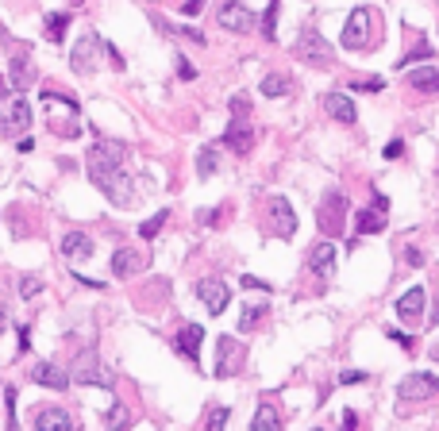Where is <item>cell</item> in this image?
<instances>
[{
    "instance_id": "obj_11",
    "label": "cell",
    "mask_w": 439,
    "mask_h": 431,
    "mask_svg": "<svg viewBox=\"0 0 439 431\" xmlns=\"http://www.w3.org/2000/svg\"><path fill=\"white\" fill-rule=\"evenodd\" d=\"M308 270L316 274V278H336V243L331 239H324V243H316L312 247V255H308Z\"/></svg>"
},
{
    "instance_id": "obj_36",
    "label": "cell",
    "mask_w": 439,
    "mask_h": 431,
    "mask_svg": "<svg viewBox=\"0 0 439 431\" xmlns=\"http://www.w3.org/2000/svg\"><path fill=\"white\" fill-rule=\"evenodd\" d=\"M359 381H366V370H343L339 373V385H359Z\"/></svg>"
},
{
    "instance_id": "obj_17",
    "label": "cell",
    "mask_w": 439,
    "mask_h": 431,
    "mask_svg": "<svg viewBox=\"0 0 439 431\" xmlns=\"http://www.w3.org/2000/svg\"><path fill=\"white\" fill-rule=\"evenodd\" d=\"M424 304H428V292L420 289V285H412L409 292H405V297H397V316H401V320H420V312H424Z\"/></svg>"
},
{
    "instance_id": "obj_38",
    "label": "cell",
    "mask_w": 439,
    "mask_h": 431,
    "mask_svg": "<svg viewBox=\"0 0 439 431\" xmlns=\"http://www.w3.org/2000/svg\"><path fill=\"white\" fill-rule=\"evenodd\" d=\"M243 289H262V292H270L274 285H270V281H262V278H255V274H247V278H243Z\"/></svg>"
},
{
    "instance_id": "obj_28",
    "label": "cell",
    "mask_w": 439,
    "mask_h": 431,
    "mask_svg": "<svg viewBox=\"0 0 439 431\" xmlns=\"http://www.w3.org/2000/svg\"><path fill=\"white\" fill-rule=\"evenodd\" d=\"M278 12H281V4L270 0V4H266V15H262V39H278Z\"/></svg>"
},
{
    "instance_id": "obj_1",
    "label": "cell",
    "mask_w": 439,
    "mask_h": 431,
    "mask_svg": "<svg viewBox=\"0 0 439 431\" xmlns=\"http://www.w3.org/2000/svg\"><path fill=\"white\" fill-rule=\"evenodd\" d=\"M124 143L116 139H96L89 146V177L93 185L112 200V205H135V189H132V177L124 174Z\"/></svg>"
},
{
    "instance_id": "obj_7",
    "label": "cell",
    "mask_w": 439,
    "mask_h": 431,
    "mask_svg": "<svg viewBox=\"0 0 439 431\" xmlns=\"http://www.w3.org/2000/svg\"><path fill=\"white\" fill-rule=\"evenodd\" d=\"M343 224H347V197L339 189H331L320 205V227H324V235H339Z\"/></svg>"
},
{
    "instance_id": "obj_4",
    "label": "cell",
    "mask_w": 439,
    "mask_h": 431,
    "mask_svg": "<svg viewBox=\"0 0 439 431\" xmlns=\"http://www.w3.org/2000/svg\"><path fill=\"white\" fill-rule=\"evenodd\" d=\"M439 389V378L428 370H416L409 378H401L397 385V401H409V404H420V401H432V393Z\"/></svg>"
},
{
    "instance_id": "obj_16",
    "label": "cell",
    "mask_w": 439,
    "mask_h": 431,
    "mask_svg": "<svg viewBox=\"0 0 439 431\" xmlns=\"http://www.w3.org/2000/svg\"><path fill=\"white\" fill-rule=\"evenodd\" d=\"M23 127H31V101L12 93V101H8V135L23 131Z\"/></svg>"
},
{
    "instance_id": "obj_33",
    "label": "cell",
    "mask_w": 439,
    "mask_h": 431,
    "mask_svg": "<svg viewBox=\"0 0 439 431\" xmlns=\"http://www.w3.org/2000/svg\"><path fill=\"white\" fill-rule=\"evenodd\" d=\"M355 93H381V89H386V81L381 77H370V81H355Z\"/></svg>"
},
{
    "instance_id": "obj_30",
    "label": "cell",
    "mask_w": 439,
    "mask_h": 431,
    "mask_svg": "<svg viewBox=\"0 0 439 431\" xmlns=\"http://www.w3.org/2000/svg\"><path fill=\"white\" fill-rule=\"evenodd\" d=\"M197 174H201V177H212V174H216V146H201V154H197Z\"/></svg>"
},
{
    "instance_id": "obj_22",
    "label": "cell",
    "mask_w": 439,
    "mask_h": 431,
    "mask_svg": "<svg viewBox=\"0 0 439 431\" xmlns=\"http://www.w3.org/2000/svg\"><path fill=\"white\" fill-rule=\"evenodd\" d=\"M355 227H359V235H378V231H386V208H362L359 212V219H355Z\"/></svg>"
},
{
    "instance_id": "obj_43",
    "label": "cell",
    "mask_w": 439,
    "mask_h": 431,
    "mask_svg": "<svg viewBox=\"0 0 439 431\" xmlns=\"http://www.w3.org/2000/svg\"><path fill=\"white\" fill-rule=\"evenodd\" d=\"M31 347V328H20V354Z\"/></svg>"
},
{
    "instance_id": "obj_27",
    "label": "cell",
    "mask_w": 439,
    "mask_h": 431,
    "mask_svg": "<svg viewBox=\"0 0 439 431\" xmlns=\"http://www.w3.org/2000/svg\"><path fill=\"white\" fill-rule=\"evenodd\" d=\"M66 27H70V12H51L46 15V39H51V43H62Z\"/></svg>"
},
{
    "instance_id": "obj_12",
    "label": "cell",
    "mask_w": 439,
    "mask_h": 431,
    "mask_svg": "<svg viewBox=\"0 0 439 431\" xmlns=\"http://www.w3.org/2000/svg\"><path fill=\"white\" fill-rule=\"evenodd\" d=\"M239 359H243V347L235 343L231 335H220L216 339V373H220V378H231Z\"/></svg>"
},
{
    "instance_id": "obj_20",
    "label": "cell",
    "mask_w": 439,
    "mask_h": 431,
    "mask_svg": "<svg viewBox=\"0 0 439 431\" xmlns=\"http://www.w3.org/2000/svg\"><path fill=\"white\" fill-rule=\"evenodd\" d=\"M70 427H73V420L62 409H43L35 416V431H70Z\"/></svg>"
},
{
    "instance_id": "obj_21",
    "label": "cell",
    "mask_w": 439,
    "mask_h": 431,
    "mask_svg": "<svg viewBox=\"0 0 439 431\" xmlns=\"http://www.w3.org/2000/svg\"><path fill=\"white\" fill-rule=\"evenodd\" d=\"M8 81H12V89H31V81H35V66H31V58H12L8 62Z\"/></svg>"
},
{
    "instance_id": "obj_45",
    "label": "cell",
    "mask_w": 439,
    "mask_h": 431,
    "mask_svg": "<svg viewBox=\"0 0 439 431\" xmlns=\"http://www.w3.org/2000/svg\"><path fill=\"white\" fill-rule=\"evenodd\" d=\"M15 146H20V154H31V150H35V139H20Z\"/></svg>"
},
{
    "instance_id": "obj_10",
    "label": "cell",
    "mask_w": 439,
    "mask_h": 431,
    "mask_svg": "<svg viewBox=\"0 0 439 431\" xmlns=\"http://www.w3.org/2000/svg\"><path fill=\"white\" fill-rule=\"evenodd\" d=\"M201 339H205V328H201V323H185L174 335V351L185 354L193 366H201Z\"/></svg>"
},
{
    "instance_id": "obj_23",
    "label": "cell",
    "mask_w": 439,
    "mask_h": 431,
    "mask_svg": "<svg viewBox=\"0 0 439 431\" xmlns=\"http://www.w3.org/2000/svg\"><path fill=\"white\" fill-rule=\"evenodd\" d=\"M93 51H96V35H85L77 46H73V58H70V62H73V70H77L81 77L93 70V62H89V58H93Z\"/></svg>"
},
{
    "instance_id": "obj_35",
    "label": "cell",
    "mask_w": 439,
    "mask_h": 431,
    "mask_svg": "<svg viewBox=\"0 0 439 431\" xmlns=\"http://www.w3.org/2000/svg\"><path fill=\"white\" fill-rule=\"evenodd\" d=\"M39 289H43V281H39V278H23V281H20V297H27V300L35 297Z\"/></svg>"
},
{
    "instance_id": "obj_19",
    "label": "cell",
    "mask_w": 439,
    "mask_h": 431,
    "mask_svg": "<svg viewBox=\"0 0 439 431\" xmlns=\"http://www.w3.org/2000/svg\"><path fill=\"white\" fill-rule=\"evenodd\" d=\"M143 255H135V250H116V255H112V274H116V278H132V274H139L143 270Z\"/></svg>"
},
{
    "instance_id": "obj_3",
    "label": "cell",
    "mask_w": 439,
    "mask_h": 431,
    "mask_svg": "<svg viewBox=\"0 0 439 431\" xmlns=\"http://www.w3.org/2000/svg\"><path fill=\"white\" fill-rule=\"evenodd\" d=\"M374 12L370 8H355L351 15H347V27H343V46L347 51H366V46H374Z\"/></svg>"
},
{
    "instance_id": "obj_6",
    "label": "cell",
    "mask_w": 439,
    "mask_h": 431,
    "mask_svg": "<svg viewBox=\"0 0 439 431\" xmlns=\"http://www.w3.org/2000/svg\"><path fill=\"white\" fill-rule=\"evenodd\" d=\"M73 381H77V385L112 389V373L101 370V359H96V351H81V354H77V362H73Z\"/></svg>"
},
{
    "instance_id": "obj_25",
    "label": "cell",
    "mask_w": 439,
    "mask_h": 431,
    "mask_svg": "<svg viewBox=\"0 0 439 431\" xmlns=\"http://www.w3.org/2000/svg\"><path fill=\"white\" fill-rule=\"evenodd\" d=\"M409 85L420 89V93H435V89H439V70H435V66L412 70V73H409Z\"/></svg>"
},
{
    "instance_id": "obj_18",
    "label": "cell",
    "mask_w": 439,
    "mask_h": 431,
    "mask_svg": "<svg viewBox=\"0 0 439 431\" xmlns=\"http://www.w3.org/2000/svg\"><path fill=\"white\" fill-rule=\"evenodd\" d=\"M270 216H274V227H278L281 239H293V231H297V219H293V208L286 197H274L270 200Z\"/></svg>"
},
{
    "instance_id": "obj_5",
    "label": "cell",
    "mask_w": 439,
    "mask_h": 431,
    "mask_svg": "<svg viewBox=\"0 0 439 431\" xmlns=\"http://www.w3.org/2000/svg\"><path fill=\"white\" fill-rule=\"evenodd\" d=\"M216 23L224 31H231V35H247V31L255 27V12H250L243 0H224V4L216 8Z\"/></svg>"
},
{
    "instance_id": "obj_32",
    "label": "cell",
    "mask_w": 439,
    "mask_h": 431,
    "mask_svg": "<svg viewBox=\"0 0 439 431\" xmlns=\"http://www.w3.org/2000/svg\"><path fill=\"white\" fill-rule=\"evenodd\" d=\"M420 58H432V46H428V43H420L416 51H409V54H405V58L397 62V70H401V66H412V62H420Z\"/></svg>"
},
{
    "instance_id": "obj_13",
    "label": "cell",
    "mask_w": 439,
    "mask_h": 431,
    "mask_svg": "<svg viewBox=\"0 0 439 431\" xmlns=\"http://www.w3.org/2000/svg\"><path fill=\"white\" fill-rule=\"evenodd\" d=\"M324 108H328V116L336 120V124H343V127H351L355 116H359V112H355V101L347 93H339V89L324 96Z\"/></svg>"
},
{
    "instance_id": "obj_39",
    "label": "cell",
    "mask_w": 439,
    "mask_h": 431,
    "mask_svg": "<svg viewBox=\"0 0 439 431\" xmlns=\"http://www.w3.org/2000/svg\"><path fill=\"white\" fill-rule=\"evenodd\" d=\"M389 339H393L401 351H412V335H405V331H389Z\"/></svg>"
},
{
    "instance_id": "obj_42",
    "label": "cell",
    "mask_w": 439,
    "mask_h": 431,
    "mask_svg": "<svg viewBox=\"0 0 439 431\" xmlns=\"http://www.w3.org/2000/svg\"><path fill=\"white\" fill-rule=\"evenodd\" d=\"M405 258H409V262H412V266H424V255H420V250H416V247H409V250H405Z\"/></svg>"
},
{
    "instance_id": "obj_40",
    "label": "cell",
    "mask_w": 439,
    "mask_h": 431,
    "mask_svg": "<svg viewBox=\"0 0 439 431\" xmlns=\"http://www.w3.org/2000/svg\"><path fill=\"white\" fill-rule=\"evenodd\" d=\"M177 77L193 81V77H197V70H193V66H189V62H185V58H177Z\"/></svg>"
},
{
    "instance_id": "obj_9",
    "label": "cell",
    "mask_w": 439,
    "mask_h": 431,
    "mask_svg": "<svg viewBox=\"0 0 439 431\" xmlns=\"http://www.w3.org/2000/svg\"><path fill=\"white\" fill-rule=\"evenodd\" d=\"M197 297L205 300V308H208L212 316H220L227 304H231V289H227L220 278H201V281H197Z\"/></svg>"
},
{
    "instance_id": "obj_44",
    "label": "cell",
    "mask_w": 439,
    "mask_h": 431,
    "mask_svg": "<svg viewBox=\"0 0 439 431\" xmlns=\"http://www.w3.org/2000/svg\"><path fill=\"white\" fill-rule=\"evenodd\" d=\"M201 8H205V0H189V4H185V8H182V12H185V15H197V12H201Z\"/></svg>"
},
{
    "instance_id": "obj_41",
    "label": "cell",
    "mask_w": 439,
    "mask_h": 431,
    "mask_svg": "<svg viewBox=\"0 0 439 431\" xmlns=\"http://www.w3.org/2000/svg\"><path fill=\"white\" fill-rule=\"evenodd\" d=\"M401 154H405V143L401 139H393V143L386 146V158H401Z\"/></svg>"
},
{
    "instance_id": "obj_31",
    "label": "cell",
    "mask_w": 439,
    "mask_h": 431,
    "mask_svg": "<svg viewBox=\"0 0 439 431\" xmlns=\"http://www.w3.org/2000/svg\"><path fill=\"white\" fill-rule=\"evenodd\" d=\"M166 208H162V212H154V219H146V224H139V235H143V239H154V235H158L162 231V224H166Z\"/></svg>"
},
{
    "instance_id": "obj_26",
    "label": "cell",
    "mask_w": 439,
    "mask_h": 431,
    "mask_svg": "<svg viewBox=\"0 0 439 431\" xmlns=\"http://www.w3.org/2000/svg\"><path fill=\"white\" fill-rule=\"evenodd\" d=\"M250 427H255V431L281 427V416H278V409H274L270 401H262V404H258V412H255V420H250Z\"/></svg>"
},
{
    "instance_id": "obj_8",
    "label": "cell",
    "mask_w": 439,
    "mask_h": 431,
    "mask_svg": "<svg viewBox=\"0 0 439 431\" xmlns=\"http://www.w3.org/2000/svg\"><path fill=\"white\" fill-rule=\"evenodd\" d=\"M297 54H300L305 62L328 66V62H331V54H336V51H331V43L320 35V31H312V27H308V31H300V39H297Z\"/></svg>"
},
{
    "instance_id": "obj_37",
    "label": "cell",
    "mask_w": 439,
    "mask_h": 431,
    "mask_svg": "<svg viewBox=\"0 0 439 431\" xmlns=\"http://www.w3.org/2000/svg\"><path fill=\"white\" fill-rule=\"evenodd\" d=\"M227 416H231V412H227V409H216L212 416H208V431H220V427L227 424Z\"/></svg>"
},
{
    "instance_id": "obj_2",
    "label": "cell",
    "mask_w": 439,
    "mask_h": 431,
    "mask_svg": "<svg viewBox=\"0 0 439 431\" xmlns=\"http://www.w3.org/2000/svg\"><path fill=\"white\" fill-rule=\"evenodd\" d=\"M250 108H247V101L243 96H231V124H227V135H224V143L231 146L235 154H247L250 150V143H255V131H250Z\"/></svg>"
},
{
    "instance_id": "obj_14",
    "label": "cell",
    "mask_w": 439,
    "mask_h": 431,
    "mask_svg": "<svg viewBox=\"0 0 439 431\" xmlns=\"http://www.w3.org/2000/svg\"><path fill=\"white\" fill-rule=\"evenodd\" d=\"M70 378H73V373L58 370L54 362H35V366H31V381H35V385H46V389H58V393L70 385Z\"/></svg>"
},
{
    "instance_id": "obj_34",
    "label": "cell",
    "mask_w": 439,
    "mask_h": 431,
    "mask_svg": "<svg viewBox=\"0 0 439 431\" xmlns=\"http://www.w3.org/2000/svg\"><path fill=\"white\" fill-rule=\"evenodd\" d=\"M4 397H8V431L15 427V385H4Z\"/></svg>"
},
{
    "instance_id": "obj_29",
    "label": "cell",
    "mask_w": 439,
    "mask_h": 431,
    "mask_svg": "<svg viewBox=\"0 0 439 431\" xmlns=\"http://www.w3.org/2000/svg\"><path fill=\"white\" fill-rule=\"evenodd\" d=\"M262 316H266V304H247V308H243V316H239V331L258 328V323H262Z\"/></svg>"
},
{
    "instance_id": "obj_24",
    "label": "cell",
    "mask_w": 439,
    "mask_h": 431,
    "mask_svg": "<svg viewBox=\"0 0 439 431\" xmlns=\"http://www.w3.org/2000/svg\"><path fill=\"white\" fill-rule=\"evenodd\" d=\"M293 89H297V81H293L289 73H266L262 77V93L266 96H289Z\"/></svg>"
},
{
    "instance_id": "obj_15",
    "label": "cell",
    "mask_w": 439,
    "mask_h": 431,
    "mask_svg": "<svg viewBox=\"0 0 439 431\" xmlns=\"http://www.w3.org/2000/svg\"><path fill=\"white\" fill-rule=\"evenodd\" d=\"M62 258H70V262H81V258H93V239H89L85 231H70V235H62Z\"/></svg>"
}]
</instances>
